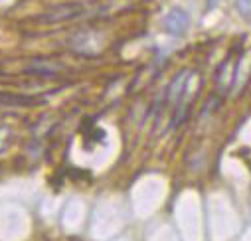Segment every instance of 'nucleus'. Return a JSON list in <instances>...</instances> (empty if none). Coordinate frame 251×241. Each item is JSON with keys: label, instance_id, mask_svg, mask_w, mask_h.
<instances>
[{"label": "nucleus", "instance_id": "f03ea898", "mask_svg": "<svg viewBox=\"0 0 251 241\" xmlns=\"http://www.w3.org/2000/svg\"><path fill=\"white\" fill-rule=\"evenodd\" d=\"M83 12V6L79 2H68V4H59L53 10H50L46 14L48 22H64V20H72L75 16H79Z\"/></svg>", "mask_w": 251, "mask_h": 241}, {"label": "nucleus", "instance_id": "20e7f679", "mask_svg": "<svg viewBox=\"0 0 251 241\" xmlns=\"http://www.w3.org/2000/svg\"><path fill=\"white\" fill-rule=\"evenodd\" d=\"M235 10L243 18H251V0H235Z\"/></svg>", "mask_w": 251, "mask_h": 241}, {"label": "nucleus", "instance_id": "39448f33", "mask_svg": "<svg viewBox=\"0 0 251 241\" xmlns=\"http://www.w3.org/2000/svg\"><path fill=\"white\" fill-rule=\"evenodd\" d=\"M218 2H220V0H208V8H214Z\"/></svg>", "mask_w": 251, "mask_h": 241}, {"label": "nucleus", "instance_id": "7ed1b4c3", "mask_svg": "<svg viewBox=\"0 0 251 241\" xmlns=\"http://www.w3.org/2000/svg\"><path fill=\"white\" fill-rule=\"evenodd\" d=\"M188 75H190V72H180L172 81H170V85H168V89H166V101H170V103H180V99L184 97V93H186V85H188Z\"/></svg>", "mask_w": 251, "mask_h": 241}, {"label": "nucleus", "instance_id": "f257e3e1", "mask_svg": "<svg viewBox=\"0 0 251 241\" xmlns=\"http://www.w3.org/2000/svg\"><path fill=\"white\" fill-rule=\"evenodd\" d=\"M162 26L170 36H184L186 30L190 28V14L180 6H174L164 14Z\"/></svg>", "mask_w": 251, "mask_h": 241}]
</instances>
